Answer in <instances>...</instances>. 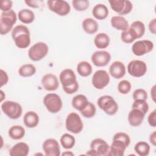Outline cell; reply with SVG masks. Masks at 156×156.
I'll list each match as a JSON object with an SVG mask.
<instances>
[{
	"label": "cell",
	"instance_id": "cell-1",
	"mask_svg": "<svg viewBox=\"0 0 156 156\" xmlns=\"http://www.w3.org/2000/svg\"><path fill=\"white\" fill-rule=\"evenodd\" d=\"M60 82L63 91L68 94H72L79 90V83L76 76L71 69L66 68L61 71L59 75Z\"/></svg>",
	"mask_w": 156,
	"mask_h": 156
},
{
	"label": "cell",
	"instance_id": "cell-2",
	"mask_svg": "<svg viewBox=\"0 0 156 156\" xmlns=\"http://www.w3.org/2000/svg\"><path fill=\"white\" fill-rule=\"evenodd\" d=\"M12 37L16 46L20 49L27 48L30 44V33L24 25L15 26L12 31Z\"/></svg>",
	"mask_w": 156,
	"mask_h": 156
},
{
	"label": "cell",
	"instance_id": "cell-3",
	"mask_svg": "<svg viewBox=\"0 0 156 156\" xmlns=\"http://www.w3.org/2000/svg\"><path fill=\"white\" fill-rule=\"evenodd\" d=\"M17 16L14 10L2 12L0 17V33L2 35L7 34L16 23Z\"/></svg>",
	"mask_w": 156,
	"mask_h": 156
},
{
	"label": "cell",
	"instance_id": "cell-4",
	"mask_svg": "<svg viewBox=\"0 0 156 156\" xmlns=\"http://www.w3.org/2000/svg\"><path fill=\"white\" fill-rule=\"evenodd\" d=\"M97 103L98 107L108 115H114L118 110V104L111 96H101L98 99Z\"/></svg>",
	"mask_w": 156,
	"mask_h": 156
},
{
	"label": "cell",
	"instance_id": "cell-5",
	"mask_svg": "<svg viewBox=\"0 0 156 156\" xmlns=\"http://www.w3.org/2000/svg\"><path fill=\"white\" fill-rule=\"evenodd\" d=\"M1 108L4 113L12 119H18L23 113L21 105L18 102L12 101L3 102L1 104Z\"/></svg>",
	"mask_w": 156,
	"mask_h": 156
},
{
	"label": "cell",
	"instance_id": "cell-6",
	"mask_svg": "<svg viewBox=\"0 0 156 156\" xmlns=\"http://www.w3.org/2000/svg\"><path fill=\"white\" fill-rule=\"evenodd\" d=\"M49 51V48L44 42H37L28 50V57L34 62H38L44 58Z\"/></svg>",
	"mask_w": 156,
	"mask_h": 156
},
{
	"label": "cell",
	"instance_id": "cell-7",
	"mask_svg": "<svg viewBox=\"0 0 156 156\" xmlns=\"http://www.w3.org/2000/svg\"><path fill=\"white\" fill-rule=\"evenodd\" d=\"M65 127L69 132L77 134L83 129V124L80 116L75 112H71L68 115L65 119Z\"/></svg>",
	"mask_w": 156,
	"mask_h": 156
},
{
	"label": "cell",
	"instance_id": "cell-8",
	"mask_svg": "<svg viewBox=\"0 0 156 156\" xmlns=\"http://www.w3.org/2000/svg\"><path fill=\"white\" fill-rule=\"evenodd\" d=\"M109 147V145L104 140L99 138H94L90 143V149L87 151V155L94 156L107 155Z\"/></svg>",
	"mask_w": 156,
	"mask_h": 156
},
{
	"label": "cell",
	"instance_id": "cell-9",
	"mask_svg": "<svg viewBox=\"0 0 156 156\" xmlns=\"http://www.w3.org/2000/svg\"><path fill=\"white\" fill-rule=\"evenodd\" d=\"M43 104L46 109L51 113H56L60 111L63 103L60 97L55 93H48L43 98Z\"/></svg>",
	"mask_w": 156,
	"mask_h": 156
},
{
	"label": "cell",
	"instance_id": "cell-10",
	"mask_svg": "<svg viewBox=\"0 0 156 156\" xmlns=\"http://www.w3.org/2000/svg\"><path fill=\"white\" fill-rule=\"evenodd\" d=\"M49 9L59 16H66L71 11L69 3L63 0H49L47 1Z\"/></svg>",
	"mask_w": 156,
	"mask_h": 156
},
{
	"label": "cell",
	"instance_id": "cell-11",
	"mask_svg": "<svg viewBox=\"0 0 156 156\" xmlns=\"http://www.w3.org/2000/svg\"><path fill=\"white\" fill-rule=\"evenodd\" d=\"M146 63L140 60H133L127 65L128 73L135 77H141L147 72Z\"/></svg>",
	"mask_w": 156,
	"mask_h": 156
},
{
	"label": "cell",
	"instance_id": "cell-12",
	"mask_svg": "<svg viewBox=\"0 0 156 156\" xmlns=\"http://www.w3.org/2000/svg\"><path fill=\"white\" fill-rule=\"evenodd\" d=\"M154 43L151 40H138L133 44L132 51L135 55L142 56L151 52L154 49Z\"/></svg>",
	"mask_w": 156,
	"mask_h": 156
},
{
	"label": "cell",
	"instance_id": "cell-13",
	"mask_svg": "<svg viewBox=\"0 0 156 156\" xmlns=\"http://www.w3.org/2000/svg\"><path fill=\"white\" fill-rule=\"evenodd\" d=\"M112 9L120 16L129 14L132 10V3L129 0H110L108 1Z\"/></svg>",
	"mask_w": 156,
	"mask_h": 156
},
{
	"label": "cell",
	"instance_id": "cell-14",
	"mask_svg": "<svg viewBox=\"0 0 156 156\" xmlns=\"http://www.w3.org/2000/svg\"><path fill=\"white\" fill-rule=\"evenodd\" d=\"M91 82L95 88L102 90L109 83L110 76L105 70L99 69L93 74Z\"/></svg>",
	"mask_w": 156,
	"mask_h": 156
},
{
	"label": "cell",
	"instance_id": "cell-15",
	"mask_svg": "<svg viewBox=\"0 0 156 156\" xmlns=\"http://www.w3.org/2000/svg\"><path fill=\"white\" fill-rule=\"evenodd\" d=\"M42 148L46 156H59L60 155V145L55 139H46L43 143Z\"/></svg>",
	"mask_w": 156,
	"mask_h": 156
},
{
	"label": "cell",
	"instance_id": "cell-16",
	"mask_svg": "<svg viewBox=\"0 0 156 156\" xmlns=\"http://www.w3.org/2000/svg\"><path fill=\"white\" fill-rule=\"evenodd\" d=\"M91 60L93 65L96 66L104 67L107 66L110 62L111 55L106 51H96L91 55Z\"/></svg>",
	"mask_w": 156,
	"mask_h": 156
},
{
	"label": "cell",
	"instance_id": "cell-17",
	"mask_svg": "<svg viewBox=\"0 0 156 156\" xmlns=\"http://www.w3.org/2000/svg\"><path fill=\"white\" fill-rule=\"evenodd\" d=\"M41 82L43 88L49 91H55L59 87V81L57 77L52 73L44 74L41 78Z\"/></svg>",
	"mask_w": 156,
	"mask_h": 156
},
{
	"label": "cell",
	"instance_id": "cell-18",
	"mask_svg": "<svg viewBox=\"0 0 156 156\" xmlns=\"http://www.w3.org/2000/svg\"><path fill=\"white\" fill-rule=\"evenodd\" d=\"M128 146L121 140L113 139L112 143L109 147V150L107 154L108 156H123L125 151Z\"/></svg>",
	"mask_w": 156,
	"mask_h": 156
},
{
	"label": "cell",
	"instance_id": "cell-19",
	"mask_svg": "<svg viewBox=\"0 0 156 156\" xmlns=\"http://www.w3.org/2000/svg\"><path fill=\"white\" fill-rule=\"evenodd\" d=\"M126 72V68L124 64L120 61L113 62L109 67L110 74L116 79H119L123 77Z\"/></svg>",
	"mask_w": 156,
	"mask_h": 156
},
{
	"label": "cell",
	"instance_id": "cell-20",
	"mask_svg": "<svg viewBox=\"0 0 156 156\" xmlns=\"http://www.w3.org/2000/svg\"><path fill=\"white\" fill-rule=\"evenodd\" d=\"M145 114L141 111L132 108L128 114V121L130 126L137 127L141 124L144 118Z\"/></svg>",
	"mask_w": 156,
	"mask_h": 156
},
{
	"label": "cell",
	"instance_id": "cell-21",
	"mask_svg": "<svg viewBox=\"0 0 156 156\" xmlns=\"http://www.w3.org/2000/svg\"><path fill=\"white\" fill-rule=\"evenodd\" d=\"M29 152V145L24 142H19L12 147L9 154L11 156H27Z\"/></svg>",
	"mask_w": 156,
	"mask_h": 156
},
{
	"label": "cell",
	"instance_id": "cell-22",
	"mask_svg": "<svg viewBox=\"0 0 156 156\" xmlns=\"http://www.w3.org/2000/svg\"><path fill=\"white\" fill-rule=\"evenodd\" d=\"M40 118L38 115L34 111L27 112L23 117V122L28 128H34L39 123Z\"/></svg>",
	"mask_w": 156,
	"mask_h": 156
},
{
	"label": "cell",
	"instance_id": "cell-23",
	"mask_svg": "<svg viewBox=\"0 0 156 156\" xmlns=\"http://www.w3.org/2000/svg\"><path fill=\"white\" fill-rule=\"evenodd\" d=\"M110 23L113 27L118 30L124 31L129 27V23L122 16H113L110 20Z\"/></svg>",
	"mask_w": 156,
	"mask_h": 156
},
{
	"label": "cell",
	"instance_id": "cell-24",
	"mask_svg": "<svg viewBox=\"0 0 156 156\" xmlns=\"http://www.w3.org/2000/svg\"><path fill=\"white\" fill-rule=\"evenodd\" d=\"M82 28L87 34H94L98 30L99 25L95 20L91 18H87L82 21Z\"/></svg>",
	"mask_w": 156,
	"mask_h": 156
},
{
	"label": "cell",
	"instance_id": "cell-25",
	"mask_svg": "<svg viewBox=\"0 0 156 156\" xmlns=\"http://www.w3.org/2000/svg\"><path fill=\"white\" fill-rule=\"evenodd\" d=\"M93 16L99 20L105 19L108 15V9L107 7L103 4H98L94 6L92 10Z\"/></svg>",
	"mask_w": 156,
	"mask_h": 156
},
{
	"label": "cell",
	"instance_id": "cell-26",
	"mask_svg": "<svg viewBox=\"0 0 156 156\" xmlns=\"http://www.w3.org/2000/svg\"><path fill=\"white\" fill-rule=\"evenodd\" d=\"M110 42L109 36L103 32L98 34L94 38V43L96 47L98 49H105L107 48Z\"/></svg>",
	"mask_w": 156,
	"mask_h": 156
},
{
	"label": "cell",
	"instance_id": "cell-27",
	"mask_svg": "<svg viewBox=\"0 0 156 156\" xmlns=\"http://www.w3.org/2000/svg\"><path fill=\"white\" fill-rule=\"evenodd\" d=\"M18 18L24 24H30L35 20V14L31 10L23 9L18 12Z\"/></svg>",
	"mask_w": 156,
	"mask_h": 156
},
{
	"label": "cell",
	"instance_id": "cell-28",
	"mask_svg": "<svg viewBox=\"0 0 156 156\" xmlns=\"http://www.w3.org/2000/svg\"><path fill=\"white\" fill-rule=\"evenodd\" d=\"M88 102L87 98L85 95L80 94L75 96L73 98L71 104L75 109L80 112L87 106Z\"/></svg>",
	"mask_w": 156,
	"mask_h": 156
},
{
	"label": "cell",
	"instance_id": "cell-29",
	"mask_svg": "<svg viewBox=\"0 0 156 156\" xmlns=\"http://www.w3.org/2000/svg\"><path fill=\"white\" fill-rule=\"evenodd\" d=\"M9 136L13 140H18L23 138L25 135V129L23 127L19 125L12 126L8 132Z\"/></svg>",
	"mask_w": 156,
	"mask_h": 156
},
{
	"label": "cell",
	"instance_id": "cell-30",
	"mask_svg": "<svg viewBox=\"0 0 156 156\" xmlns=\"http://www.w3.org/2000/svg\"><path fill=\"white\" fill-rule=\"evenodd\" d=\"M137 38L138 37L136 32L130 27H129L126 30L122 31L121 34V40L127 44L133 43Z\"/></svg>",
	"mask_w": 156,
	"mask_h": 156
},
{
	"label": "cell",
	"instance_id": "cell-31",
	"mask_svg": "<svg viewBox=\"0 0 156 156\" xmlns=\"http://www.w3.org/2000/svg\"><path fill=\"white\" fill-rule=\"evenodd\" d=\"M92 66L87 61H82L77 65V71L82 77H87L92 73Z\"/></svg>",
	"mask_w": 156,
	"mask_h": 156
},
{
	"label": "cell",
	"instance_id": "cell-32",
	"mask_svg": "<svg viewBox=\"0 0 156 156\" xmlns=\"http://www.w3.org/2000/svg\"><path fill=\"white\" fill-rule=\"evenodd\" d=\"M37 69L35 66L30 63H26L21 65L18 69V74L21 77H27L34 75L36 73Z\"/></svg>",
	"mask_w": 156,
	"mask_h": 156
},
{
	"label": "cell",
	"instance_id": "cell-33",
	"mask_svg": "<svg viewBox=\"0 0 156 156\" xmlns=\"http://www.w3.org/2000/svg\"><path fill=\"white\" fill-rule=\"evenodd\" d=\"M60 141L62 147L65 149H72L76 143L75 138L72 135L67 133L62 135Z\"/></svg>",
	"mask_w": 156,
	"mask_h": 156
},
{
	"label": "cell",
	"instance_id": "cell-34",
	"mask_svg": "<svg viewBox=\"0 0 156 156\" xmlns=\"http://www.w3.org/2000/svg\"><path fill=\"white\" fill-rule=\"evenodd\" d=\"M150 146L146 141H139L134 146V150L140 156L148 155L150 152Z\"/></svg>",
	"mask_w": 156,
	"mask_h": 156
},
{
	"label": "cell",
	"instance_id": "cell-35",
	"mask_svg": "<svg viewBox=\"0 0 156 156\" xmlns=\"http://www.w3.org/2000/svg\"><path fill=\"white\" fill-rule=\"evenodd\" d=\"M130 27L133 29L136 32L138 38H141L145 33V26L144 24L139 20L133 21L130 26Z\"/></svg>",
	"mask_w": 156,
	"mask_h": 156
},
{
	"label": "cell",
	"instance_id": "cell-36",
	"mask_svg": "<svg viewBox=\"0 0 156 156\" xmlns=\"http://www.w3.org/2000/svg\"><path fill=\"white\" fill-rule=\"evenodd\" d=\"M96 112V108L95 105L91 102H88L87 106L80 111L82 116L86 118H93Z\"/></svg>",
	"mask_w": 156,
	"mask_h": 156
},
{
	"label": "cell",
	"instance_id": "cell-37",
	"mask_svg": "<svg viewBox=\"0 0 156 156\" xmlns=\"http://www.w3.org/2000/svg\"><path fill=\"white\" fill-rule=\"evenodd\" d=\"M72 5L76 10L83 12L89 7L90 2L88 0H73Z\"/></svg>",
	"mask_w": 156,
	"mask_h": 156
},
{
	"label": "cell",
	"instance_id": "cell-38",
	"mask_svg": "<svg viewBox=\"0 0 156 156\" xmlns=\"http://www.w3.org/2000/svg\"><path fill=\"white\" fill-rule=\"evenodd\" d=\"M132 108L138 109L146 115L149 110V105L146 101L142 99H136L134 100L133 102Z\"/></svg>",
	"mask_w": 156,
	"mask_h": 156
},
{
	"label": "cell",
	"instance_id": "cell-39",
	"mask_svg": "<svg viewBox=\"0 0 156 156\" xmlns=\"http://www.w3.org/2000/svg\"><path fill=\"white\" fill-rule=\"evenodd\" d=\"M132 85L130 82L127 80H121L118 85V91L122 94H128L131 90Z\"/></svg>",
	"mask_w": 156,
	"mask_h": 156
},
{
	"label": "cell",
	"instance_id": "cell-40",
	"mask_svg": "<svg viewBox=\"0 0 156 156\" xmlns=\"http://www.w3.org/2000/svg\"><path fill=\"white\" fill-rule=\"evenodd\" d=\"M147 93L146 90L142 88L136 89L132 94V98L133 100L136 99H142L146 101L147 99Z\"/></svg>",
	"mask_w": 156,
	"mask_h": 156
},
{
	"label": "cell",
	"instance_id": "cell-41",
	"mask_svg": "<svg viewBox=\"0 0 156 156\" xmlns=\"http://www.w3.org/2000/svg\"><path fill=\"white\" fill-rule=\"evenodd\" d=\"M113 139H118V140H121L123 142H124L127 144V146H129L130 143V138L129 135L128 134H127L126 133L122 132H119L116 133L113 135Z\"/></svg>",
	"mask_w": 156,
	"mask_h": 156
},
{
	"label": "cell",
	"instance_id": "cell-42",
	"mask_svg": "<svg viewBox=\"0 0 156 156\" xmlns=\"http://www.w3.org/2000/svg\"><path fill=\"white\" fill-rule=\"evenodd\" d=\"M13 2L10 0H2L0 2V9L2 12H7L11 10Z\"/></svg>",
	"mask_w": 156,
	"mask_h": 156
},
{
	"label": "cell",
	"instance_id": "cell-43",
	"mask_svg": "<svg viewBox=\"0 0 156 156\" xmlns=\"http://www.w3.org/2000/svg\"><path fill=\"white\" fill-rule=\"evenodd\" d=\"M147 121L149 124L153 127H155L156 126V110H154L152 111L147 117Z\"/></svg>",
	"mask_w": 156,
	"mask_h": 156
},
{
	"label": "cell",
	"instance_id": "cell-44",
	"mask_svg": "<svg viewBox=\"0 0 156 156\" xmlns=\"http://www.w3.org/2000/svg\"><path fill=\"white\" fill-rule=\"evenodd\" d=\"M1 87H2L4 85H6L9 81L8 74L2 69H1Z\"/></svg>",
	"mask_w": 156,
	"mask_h": 156
},
{
	"label": "cell",
	"instance_id": "cell-45",
	"mask_svg": "<svg viewBox=\"0 0 156 156\" xmlns=\"http://www.w3.org/2000/svg\"><path fill=\"white\" fill-rule=\"evenodd\" d=\"M24 2L30 7L32 8H39L40 5L43 3V1H25Z\"/></svg>",
	"mask_w": 156,
	"mask_h": 156
},
{
	"label": "cell",
	"instance_id": "cell-46",
	"mask_svg": "<svg viewBox=\"0 0 156 156\" xmlns=\"http://www.w3.org/2000/svg\"><path fill=\"white\" fill-rule=\"evenodd\" d=\"M148 28L151 33L152 34H156V18H153L150 21L148 25Z\"/></svg>",
	"mask_w": 156,
	"mask_h": 156
},
{
	"label": "cell",
	"instance_id": "cell-47",
	"mask_svg": "<svg viewBox=\"0 0 156 156\" xmlns=\"http://www.w3.org/2000/svg\"><path fill=\"white\" fill-rule=\"evenodd\" d=\"M149 141L154 146H156V132L154 131L149 136Z\"/></svg>",
	"mask_w": 156,
	"mask_h": 156
},
{
	"label": "cell",
	"instance_id": "cell-48",
	"mask_svg": "<svg viewBox=\"0 0 156 156\" xmlns=\"http://www.w3.org/2000/svg\"><path fill=\"white\" fill-rule=\"evenodd\" d=\"M155 87H156V86H155V85H154V86L152 87V88H151V98H152V100H153V101H154V102H156Z\"/></svg>",
	"mask_w": 156,
	"mask_h": 156
},
{
	"label": "cell",
	"instance_id": "cell-49",
	"mask_svg": "<svg viewBox=\"0 0 156 156\" xmlns=\"http://www.w3.org/2000/svg\"><path fill=\"white\" fill-rule=\"evenodd\" d=\"M62 155H70V156H73V155H74V154L72 152H71V151H66V152H63L62 154Z\"/></svg>",
	"mask_w": 156,
	"mask_h": 156
},
{
	"label": "cell",
	"instance_id": "cell-50",
	"mask_svg": "<svg viewBox=\"0 0 156 156\" xmlns=\"http://www.w3.org/2000/svg\"><path fill=\"white\" fill-rule=\"evenodd\" d=\"M5 97V94L4 93V92H3L2 90H1V102L3 101V99H4V98Z\"/></svg>",
	"mask_w": 156,
	"mask_h": 156
}]
</instances>
